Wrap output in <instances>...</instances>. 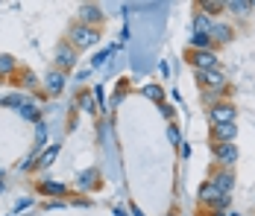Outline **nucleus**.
<instances>
[{
	"instance_id": "1",
	"label": "nucleus",
	"mask_w": 255,
	"mask_h": 216,
	"mask_svg": "<svg viewBox=\"0 0 255 216\" xmlns=\"http://www.w3.org/2000/svg\"><path fill=\"white\" fill-rule=\"evenodd\" d=\"M97 41H100V32H97L94 26L74 24L71 32H68V44H71L74 50H88V47H94Z\"/></svg>"
},
{
	"instance_id": "2",
	"label": "nucleus",
	"mask_w": 255,
	"mask_h": 216,
	"mask_svg": "<svg viewBox=\"0 0 255 216\" xmlns=\"http://www.w3.org/2000/svg\"><path fill=\"white\" fill-rule=\"evenodd\" d=\"M197 199H200V205H208L211 211H226V208H229V202H232V196L220 193L211 181H203V184H200Z\"/></svg>"
},
{
	"instance_id": "3",
	"label": "nucleus",
	"mask_w": 255,
	"mask_h": 216,
	"mask_svg": "<svg viewBox=\"0 0 255 216\" xmlns=\"http://www.w3.org/2000/svg\"><path fill=\"white\" fill-rule=\"evenodd\" d=\"M238 117V108L226 102V99H220V102H214L211 108H208V123L211 126H223V123H235Z\"/></svg>"
},
{
	"instance_id": "4",
	"label": "nucleus",
	"mask_w": 255,
	"mask_h": 216,
	"mask_svg": "<svg viewBox=\"0 0 255 216\" xmlns=\"http://www.w3.org/2000/svg\"><path fill=\"white\" fill-rule=\"evenodd\" d=\"M194 79L200 82V88L205 91H220V88H226V76L220 68H214V71H194Z\"/></svg>"
},
{
	"instance_id": "5",
	"label": "nucleus",
	"mask_w": 255,
	"mask_h": 216,
	"mask_svg": "<svg viewBox=\"0 0 255 216\" xmlns=\"http://www.w3.org/2000/svg\"><path fill=\"white\" fill-rule=\"evenodd\" d=\"M211 155H214V164L217 167L232 169L238 161V146L235 144H211Z\"/></svg>"
},
{
	"instance_id": "6",
	"label": "nucleus",
	"mask_w": 255,
	"mask_h": 216,
	"mask_svg": "<svg viewBox=\"0 0 255 216\" xmlns=\"http://www.w3.org/2000/svg\"><path fill=\"white\" fill-rule=\"evenodd\" d=\"M188 62H191L194 71H214L217 68V53L214 50H191Z\"/></svg>"
},
{
	"instance_id": "7",
	"label": "nucleus",
	"mask_w": 255,
	"mask_h": 216,
	"mask_svg": "<svg viewBox=\"0 0 255 216\" xmlns=\"http://www.w3.org/2000/svg\"><path fill=\"white\" fill-rule=\"evenodd\" d=\"M208 181H211L220 193H226V196H232V190H235V172L226 169V167H217V172H214Z\"/></svg>"
},
{
	"instance_id": "8",
	"label": "nucleus",
	"mask_w": 255,
	"mask_h": 216,
	"mask_svg": "<svg viewBox=\"0 0 255 216\" xmlns=\"http://www.w3.org/2000/svg\"><path fill=\"white\" fill-rule=\"evenodd\" d=\"M77 65V50L71 47L68 41H62L59 47H56V71H68V68H74Z\"/></svg>"
},
{
	"instance_id": "9",
	"label": "nucleus",
	"mask_w": 255,
	"mask_h": 216,
	"mask_svg": "<svg viewBox=\"0 0 255 216\" xmlns=\"http://www.w3.org/2000/svg\"><path fill=\"white\" fill-rule=\"evenodd\" d=\"M235 123H223V126H211V144H235Z\"/></svg>"
},
{
	"instance_id": "10",
	"label": "nucleus",
	"mask_w": 255,
	"mask_h": 216,
	"mask_svg": "<svg viewBox=\"0 0 255 216\" xmlns=\"http://www.w3.org/2000/svg\"><path fill=\"white\" fill-rule=\"evenodd\" d=\"M103 21V9L97 6V3H85L82 9H79V24L85 26H94L97 29V24Z\"/></svg>"
},
{
	"instance_id": "11",
	"label": "nucleus",
	"mask_w": 255,
	"mask_h": 216,
	"mask_svg": "<svg viewBox=\"0 0 255 216\" xmlns=\"http://www.w3.org/2000/svg\"><path fill=\"white\" fill-rule=\"evenodd\" d=\"M65 82H68L65 71H50L44 76V88H47L50 94H62V91H65Z\"/></svg>"
},
{
	"instance_id": "12",
	"label": "nucleus",
	"mask_w": 255,
	"mask_h": 216,
	"mask_svg": "<svg viewBox=\"0 0 255 216\" xmlns=\"http://www.w3.org/2000/svg\"><path fill=\"white\" fill-rule=\"evenodd\" d=\"M211 29H214V21L203 15V12H197L194 15V32H200V35H211Z\"/></svg>"
},
{
	"instance_id": "13",
	"label": "nucleus",
	"mask_w": 255,
	"mask_h": 216,
	"mask_svg": "<svg viewBox=\"0 0 255 216\" xmlns=\"http://www.w3.org/2000/svg\"><path fill=\"white\" fill-rule=\"evenodd\" d=\"M232 35H235V32H232L226 24H214V29H211V41H214V44H229Z\"/></svg>"
},
{
	"instance_id": "14",
	"label": "nucleus",
	"mask_w": 255,
	"mask_h": 216,
	"mask_svg": "<svg viewBox=\"0 0 255 216\" xmlns=\"http://www.w3.org/2000/svg\"><path fill=\"white\" fill-rule=\"evenodd\" d=\"M38 190L44 196H68V184H59V181H41Z\"/></svg>"
},
{
	"instance_id": "15",
	"label": "nucleus",
	"mask_w": 255,
	"mask_h": 216,
	"mask_svg": "<svg viewBox=\"0 0 255 216\" xmlns=\"http://www.w3.org/2000/svg\"><path fill=\"white\" fill-rule=\"evenodd\" d=\"M115 53H118V44H109L106 50H100V53H97V56L91 59V71H97V68H103V65H106V62H109V59H112Z\"/></svg>"
},
{
	"instance_id": "16",
	"label": "nucleus",
	"mask_w": 255,
	"mask_h": 216,
	"mask_svg": "<svg viewBox=\"0 0 255 216\" xmlns=\"http://www.w3.org/2000/svg\"><path fill=\"white\" fill-rule=\"evenodd\" d=\"M200 12L208 15V18H211V15H220V12H226V3H223V0H203V3H200Z\"/></svg>"
},
{
	"instance_id": "17",
	"label": "nucleus",
	"mask_w": 255,
	"mask_h": 216,
	"mask_svg": "<svg viewBox=\"0 0 255 216\" xmlns=\"http://www.w3.org/2000/svg\"><path fill=\"white\" fill-rule=\"evenodd\" d=\"M97 175H100V172H97V169L91 167V169H85V172H79V190H88V187H94V184H97Z\"/></svg>"
},
{
	"instance_id": "18",
	"label": "nucleus",
	"mask_w": 255,
	"mask_h": 216,
	"mask_svg": "<svg viewBox=\"0 0 255 216\" xmlns=\"http://www.w3.org/2000/svg\"><path fill=\"white\" fill-rule=\"evenodd\" d=\"M250 9H253L250 0H226V12H232V15H247Z\"/></svg>"
},
{
	"instance_id": "19",
	"label": "nucleus",
	"mask_w": 255,
	"mask_h": 216,
	"mask_svg": "<svg viewBox=\"0 0 255 216\" xmlns=\"http://www.w3.org/2000/svg\"><path fill=\"white\" fill-rule=\"evenodd\" d=\"M191 50H214L211 35H200V32H194V35H191Z\"/></svg>"
},
{
	"instance_id": "20",
	"label": "nucleus",
	"mask_w": 255,
	"mask_h": 216,
	"mask_svg": "<svg viewBox=\"0 0 255 216\" xmlns=\"http://www.w3.org/2000/svg\"><path fill=\"white\" fill-rule=\"evenodd\" d=\"M56 155H59V146H50V149L38 152V169H47L53 161H56Z\"/></svg>"
},
{
	"instance_id": "21",
	"label": "nucleus",
	"mask_w": 255,
	"mask_h": 216,
	"mask_svg": "<svg viewBox=\"0 0 255 216\" xmlns=\"http://www.w3.org/2000/svg\"><path fill=\"white\" fill-rule=\"evenodd\" d=\"M141 94L147 96V99H153V102H158V105H164V91H161L158 85H144Z\"/></svg>"
},
{
	"instance_id": "22",
	"label": "nucleus",
	"mask_w": 255,
	"mask_h": 216,
	"mask_svg": "<svg viewBox=\"0 0 255 216\" xmlns=\"http://www.w3.org/2000/svg\"><path fill=\"white\" fill-rule=\"evenodd\" d=\"M79 108H82V111H85V114H94V108H97V99H94V96L88 94V91H85V94H79Z\"/></svg>"
},
{
	"instance_id": "23",
	"label": "nucleus",
	"mask_w": 255,
	"mask_h": 216,
	"mask_svg": "<svg viewBox=\"0 0 255 216\" xmlns=\"http://www.w3.org/2000/svg\"><path fill=\"white\" fill-rule=\"evenodd\" d=\"M21 117H24V120H38V117H41V108H38V105H35V102H26V105H21Z\"/></svg>"
},
{
	"instance_id": "24",
	"label": "nucleus",
	"mask_w": 255,
	"mask_h": 216,
	"mask_svg": "<svg viewBox=\"0 0 255 216\" xmlns=\"http://www.w3.org/2000/svg\"><path fill=\"white\" fill-rule=\"evenodd\" d=\"M15 71V59L12 56H0V73H12Z\"/></svg>"
},
{
	"instance_id": "25",
	"label": "nucleus",
	"mask_w": 255,
	"mask_h": 216,
	"mask_svg": "<svg viewBox=\"0 0 255 216\" xmlns=\"http://www.w3.org/2000/svg\"><path fill=\"white\" fill-rule=\"evenodd\" d=\"M124 99H127V91L121 88V91H115V94H112V99H109V105H106V108H118Z\"/></svg>"
},
{
	"instance_id": "26",
	"label": "nucleus",
	"mask_w": 255,
	"mask_h": 216,
	"mask_svg": "<svg viewBox=\"0 0 255 216\" xmlns=\"http://www.w3.org/2000/svg\"><path fill=\"white\" fill-rule=\"evenodd\" d=\"M167 138H170V144H182V135H179V126L176 123H170V126H167Z\"/></svg>"
},
{
	"instance_id": "27",
	"label": "nucleus",
	"mask_w": 255,
	"mask_h": 216,
	"mask_svg": "<svg viewBox=\"0 0 255 216\" xmlns=\"http://www.w3.org/2000/svg\"><path fill=\"white\" fill-rule=\"evenodd\" d=\"M35 144L38 146L47 144V126H44V123H38V129H35Z\"/></svg>"
},
{
	"instance_id": "28",
	"label": "nucleus",
	"mask_w": 255,
	"mask_h": 216,
	"mask_svg": "<svg viewBox=\"0 0 255 216\" xmlns=\"http://www.w3.org/2000/svg\"><path fill=\"white\" fill-rule=\"evenodd\" d=\"M179 158H182V161H188V158H191V144H188V141H182V144H179Z\"/></svg>"
},
{
	"instance_id": "29",
	"label": "nucleus",
	"mask_w": 255,
	"mask_h": 216,
	"mask_svg": "<svg viewBox=\"0 0 255 216\" xmlns=\"http://www.w3.org/2000/svg\"><path fill=\"white\" fill-rule=\"evenodd\" d=\"M29 205H32V199H18V202H15V214H21V211H26Z\"/></svg>"
},
{
	"instance_id": "30",
	"label": "nucleus",
	"mask_w": 255,
	"mask_h": 216,
	"mask_svg": "<svg viewBox=\"0 0 255 216\" xmlns=\"http://www.w3.org/2000/svg\"><path fill=\"white\" fill-rule=\"evenodd\" d=\"M161 114H164L167 120H173V117H176V108H173V105H161Z\"/></svg>"
},
{
	"instance_id": "31",
	"label": "nucleus",
	"mask_w": 255,
	"mask_h": 216,
	"mask_svg": "<svg viewBox=\"0 0 255 216\" xmlns=\"http://www.w3.org/2000/svg\"><path fill=\"white\" fill-rule=\"evenodd\" d=\"M24 85H26V88H32V85H35V73H24Z\"/></svg>"
},
{
	"instance_id": "32",
	"label": "nucleus",
	"mask_w": 255,
	"mask_h": 216,
	"mask_svg": "<svg viewBox=\"0 0 255 216\" xmlns=\"http://www.w3.org/2000/svg\"><path fill=\"white\" fill-rule=\"evenodd\" d=\"M158 71H161V76H170V68H167V62H158Z\"/></svg>"
},
{
	"instance_id": "33",
	"label": "nucleus",
	"mask_w": 255,
	"mask_h": 216,
	"mask_svg": "<svg viewBox=\"0 0 255 216\" xmlns=\"http://www.w3.org/2000/svg\"><path fill=\"white\" fill-rule=\"evenodd\" d=\"M88 76H91V68H88V71H79V73H77V82H82V79H88Z\"/></svg>"
},
{
	"instance_id": "34",
	"label": "nucleus",
	"mask_w": 255,
	"mask_h": 216,
	"mask_svg": "<svg viewBox=\"0 0 255 216\" xmlns=\"http://www.w3.org/2000/svg\"><path fill=\"white\" fill-rule=\"evenodd\" d=\"M132 216H147L144 211H138V205H132Z\"/></svg>"
},
{
	"instance_id": "35",
	"label": "nucleus",
	"mask_w": 255,
	"mask_h": 216,
	"mask_svg": "<svg viewBox=\"0 0 255 216\" xmlns=\"http://www.w3.org/2000/svg\"><path fill=\"white\" fill-rule=\"evenodd\" d=\"M115 216H129V214L124 211V208H115Z\"/></svg>"
},
{
	"instance_id": "36",
	"label": "nucleus",
	"mask_w": 255,
	"mask_h": 216,
	"mask_svg": "<svg viewBox=\"0 0 255 216\" xmlns=\"http://www.w3.org/2000/svg\"><path fill=\"white\" fill-rule=\"evenodd\" d=\"M211 216H229V211H211Z\"/></svg>"
},
{
	"instance_id": "37",
	"label": "nucleus",
	"mask_w": 255,
	"mask_h": 216,
	"mask_svg": "<svg viewBox=\"0 0 255 216\" xmlns=\"http://www.w3.org/2000/svg\"><path fill=\"white\" fill-rule=\"evenodd\" d=\"M229 216H241V214H235V211H229Z\"/></svg>"
},
{
	"instance_id": "38",
	"label": "nucleus",
	"mask_w": 255,
	"mask_h": 216,
	"mask_svg": "<svg viewBox=\"0 0 255 216\" xmlns=\"http://www.w3.org/2000/svg\"><path fill=\"white\" fill-rule=\"evenodd\" d=\"M0 193H3V181H0Z\"/></svg>"
}]
</instances>
